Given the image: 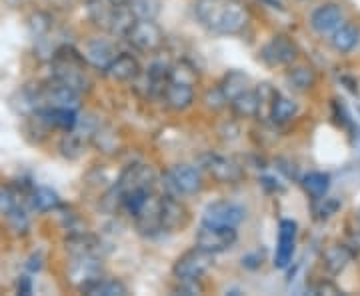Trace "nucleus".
Segmentation results:
<instances>
[{
    "label": "nucleus",
    "mask_w": 360,
    "mask_h": 296,
    "mask_svg": "<svg viewBox=\"0 0 360 296\" xmlns=\"http://www.w3.org/2000/svg\"><path fill=\"white\" fill-rule=\"evenodd\" d=\"M202 103L209 106L211 110H222L224 106L229 105V98H226L224 90H222L220 85H218V86H212V88H209V90L204 92Z\"/></svg>",
    "instance_id": "72a5a7b5"
},
{
    "label": "nucleus",
    "mask_w": 360,
    "mask_h": 296,
    "mask_svg": "<svg viewBox=\"0 0 360 296\" xmlns=\"http://www.w3.org/2000/svg\"><path fill=\"white\" fill-rule=\"evenodd\" d=\"M298 106L293 98L284 96V94H275L273 103H271V118L275 125H286L297 116Z\"/></svg>",
    "instance_id": "b1692460"
},
{
    "label": "nucleus",
    "mask_w": 360,
    "mask_h": 296,
    "mask_svg": "<svg viewBox=\"0 0 360 296\" xmlns=\"http://www.w3.org/2000/svg\"><path fill=\"white\" fill-rule=\"evenodd\" d=\"M248 85H251V81H248V76H246L244 72L233 70V72H229V74L224 76V81L220 83V88L224 90V94H226V98H229V103H231L238 94H242L244 90H248Z\"/></svg>",
    "instance_id": "c85d7f7f"
},
{
    "label": "nucleus",
    "mask_w": 360,
    "mask_h": 296,
    "mask_svg": "<svg viewBox=\"0 0 360 296\" xmlns=\"http://www.w3.org/2000/svg\"><path fill=\"white\" fill-rule=\"evenodd\" d=\"M32 207L41 212L52 211L54 207H59V196H56L54 191H50L46 187H41V189H36V191L32 192Z\"/></svg>",
    "instance_id": "473e14b6"
},
{
    "label": "nucleus",
    "mask_w": 360,
    "mask_h": 296,
    "mask_svg": "<svg viewBox=\"0 0 360 296\" xmlns=\"http://www.w3.org/2000/svg\"><path fill=\"white\" fill-rule=\"evenodd\" d=\"M196 19L216 34H238L248 24V8L240 0H196Z\"/></svg>",
    "instance_id": "f257e3e1"
},
{
    "label": "nucleus",
    "mask_w": 360,
    "mask_h": 296,
    "mask_svg": "<svg viewBox=\"0 0 360 296\" xmlns=\"http://www.w3.org/2000/svg\"><path fill=\"white\" fill-rule=\"evenodd\" d=\"M108 4H110V6H128L130 0H108Z\"/></svg>",
    "instance_id": "a19ab883"
},
{
    "label": "nucleus",
    "mask_w": 360,
    "mask_h": 296,
    "mask_svg": "<svg viewBox=\"0 0 360 296\" xmlns=\"http://www.w3.org/2000/svg\"><path fill=\"white\" fill-rule=\"evenodd\" d=\"M297 44L284 34H276L260 48V59L268 66H288L297 61Z\"/></svg>",
    "instance_id": "0eeeda50"
},
{
    "label": "nucleus",
    "mask_w": 360,
    "mask_h": 296,
    "mask_svg": "<svg viewBox=\"0 0 360 296\" xmlns=\"http://www.w3.org/2000/svg\"><path fill=\"white\" fill-rule=\"evenodd\" d=\"M103 273H105V266L96 254H83V256H74V262L68 268V278L72 284H76L83 290L88 284L103 278Z\"/></svg>",
    "instance_id": "423d86ee"
},
{
    "label": "nucleus",
    "mask_w": 360,
    "mask_h": 296,
    "mask_svg": "<svg viewBox=\"0 0 360 296\" xmlns=\"http://www.w3.org/2000/svg\"><path fill=\"white\" fill-rule=\"evenodd\" d=\"M90 2H92V0H90Z\"/></svg>",
    "instance_id": "a18cd8bd"
},
{
    "label": "nucleus",
    "mask_w": 360,
    "mask_h": 296,
    "mask_svg": "<svg viewBox=\"0 0 360 296\" xmlns=\"http://www.w3.org/2000/svg\"><path fill=\"white\" fill-rule=\"evenodd\" d=\"M150 194H152V191H130V192H125L123 194V209L134 218L138 212H140V209L147 204V200L150 198Z\"/></svg>",
    "instance_id": "2f4dec72"
},
{
    "label": "nucleus",
    "mask_w": 360,
    "mask_h": 296,
    "mask_svg": "<svg viewBox=\"0 0 360 296\" xmlns=\"http://www.w3.org/2000/svg\"><path fill=\"white\" fill-rule=\"evenodd\" d=\"M302 189L315 200H322L330 189V176L324 172H308L302 178Z\"/></svg>",
    "instance_id": "393cba45"
},
{
    "label": "nucleus",
    "mask_w": 360,
    "mask_h": 296,
    "mask_svg": "<svg viewBox=\"0 0 360 296\" xmlns=\"http://www.w3.org/2000/svg\"><path fill=\"white\" fill-rule=\"evenodd\" d=\"M260 105H262V98L258 90H244L242 94L231 101L233 112L240 118H253L256 114H260Z\"/></svg>",
    "instance_id": "4be33fe9"
},
{
    "label": "nucleus",
    "mask_w": 360,
    "mask_h": 296,
    "mask_svg": "<svg viewBox=\"0 0 360 296\" xmlns=\"http://www.w3.org/2000/svg\"><path fill=\"white\" fill-rule=\"evenodd\" d=\"M286 81L290 88H295L298 92H306L317 83V74L310 66H293L286 74Z\"/></svg>",
    "instance_id": "cd10ccee"
},
{
    "label": "nucleus",
    "mask_w": 360,
    "mask_h": 296,
    "mask_svg": "<svg viewBox=\"0 0 360 296\" xmlns=\"http://www.w3.org/2000/svg\"><path fill=\"white\" fill-rule=\"evenodd\" d=\"M246 216V211L231 200H218L209 204L202 212V224L207 226H224V229H236Z\"/></svg>",
    "instance_id": "39448f33"
},
{
    "label": "nucleus",
    "mask_w": 360,
    "mask_h": 296,
    "mask_svg": "<svg viewBox=\"0 0 360 296\" xmlns=\"http://www.w3.org/2000/svg\"><path fill=\"white\" fill-rule=\"evenodd\" d=\"M262 2H266V4H271L273 8H284L280 0H262Z\"/></svg>",
    "instance_id": "79ce46f5"
},
{
    "label": "nucleus",
    "mask_w": 360,
    "mask_h": 296,
    "mask_svg": "<svg viewBox=\"0 0 360 296\" xmlns=\"http://www.w3.org/2000/svg\"><path fill=\"white\" fill-rule=\"evenodd\" d=\"M127 41L140 52H156L165 44V32L154 21H142L136 19L132 28L128 30Z\"/></svg>",
    "instance_id": "20e7f679"
},
{
    "label": "nucleus",
    "mask_w": 360,
    "mask_h": 296,
    "mask_svg": "<svg viewBox=\"0 0 360 296\" xmlns=\"http://www.w3.org/2000/svg\"><path fill=\"white\" fill-rule=\"evenodd\" d=\"M134 21H136V17L132 14L130 6H112L106 30L114 36H125L127 39L128 30L132 28Z\"/></svg>",
    "instance_id": "5701e85b"
},
{
    "label": "nucleus",
    "mask_w": 360,
    "mask_h": 296,
    "mask_svg": "<svg viewBox=\"0 0 360 296\" xmlns=\"http://www.w3.org/2000/svg\"><path fill=\"white\" fill-rule=\"evenodd\" d=\"M83 56H85L86 63H90L94 68L105 70L106 66L114 61L116 50H114V46L108 43V41H105V39H94V41H88V43L85 44Z\"/></svg>",
    "instance_id": "a211bd4d"
},
{
    "label": "nucleus",
    "mask_w": 360,
    "mask_h": 296,
    "mask_svg": "<svg viewBox=\"0 0 360 296\" xmlns=\"http://www.w3.org/2000/svg\"><path fill=\"white\" fill-rule=\"evenodd\" d=\"M30 28L34 34H44L50 28V17L46 12H36L30 17Z\"/></svg>",
    "instance_id": "c9c22d12"
},
{
    "label": "nucleus",
    "mask_w": 360,
    "mask_h": 296,
    "mask_svg": "<svg viewBox=\"0 0 360 296\" xmlns=\"http://www.w3.org/2000/svg\"><path fill=\"white\" fill-rule=\"evenodd\" d=\"M160 220H162V231L176 233L187 229L191 222V212L178 200V196L167 194L160 198Z\"/></svg>",
    "instance_id": "9b49d317"
},
{
    "label": "nucleus",
    "mask_w": 360,
    "mask_h": 296,
    "mask_svg": "<svg viewBox=\"0 0 360 296\" xmlns=\"http://www.w3.org/2000/svg\"><path fill=\"white\" fill-rule=\"evenodd\" d=\"M359 43L360 28L357 24H350V22H342L339 28L332 32V39H330L332 48H335L337 52H340V54H346V52L354 50Z\"/></svg>",
    "instance_id": "412c9836"
},
{
    "label": "nucleus",
    "mask_w": 360,
    "mask_h": 296,
    "mask_svg": "<svg viewBox=\"0 0 360 296\" xmlns=\"http://www.w3.org/2000/svg\"><path fill=\"white\" fill-rule=\"evenodd\" d=\"M130 10L136 19L142 21H154L160 10H162V2L160 0H130Z\"/></svg>",
    "instance_id": "7c9ffc66"
},
{
    "label": "nucleus",
    "mask_w": 360,
    "mask_h": 296,
    "mask_svg": "<svg viewBox=\"0 0 360 296\" xmlns=\"http://www.w3.org/2000/svg\"><path fill=\"white\" fill-rule=\"evenodd\" d=\"M165 103L169 106L170 110L174 112H182L187 108H191L192 103H194V88L192 85H187V83H176V81H170L165 92Z\"/></svg>",
    "instance_id": "f3484780"
},
{
    "label": "nucleus",
    "mask_w": 360,
    "mask_h": 296,
    "mask_svg": "<svg viewBox=\"0 0 360 296\" xmlns=\"http://www.w3.org/2000/svg\"><path fill=\"white\" fill-rule=\"evenodd\" d=\"M39 120L44 123V125H48V127L63 128L66 132H70L72 128H76V125H78L74 108H50V106H44V108L39 110Z\"/></svg>",
    "instance_id": "6ab92c4d"
},
{
    "label": "nucleus",
    "mask_w": 360,
    "mask_h": 296,
    "mask_svg": "<svg viewBox=\"0 0 360 296\" xmlns=\"http://www.w3.org/2000/svg\"><path fill=\"white\" fill-rule=\"evenodd\" d=\"M352 256L354 254L350 253V249L346 244H330L322 253V264L330 275H339L348 266Z\"/></svg>",
    "instance_id": "aec40b11"
},
{
    "label": "nucleus",
    "mask_w": 360,
    "mask_h": 296,
    "mask_svg": "<svg viewBox=\"0 0 360 296\" xmlns=\"http://www.w3.org/2000/svg\"><path fill=\"white\" fill-rule=\"evenodd\" d=\"M212 256L214 254L209 253V251H204L200 246H194L182 256H178V260L172 266V273L180 282H196L211 271L212 262H214Z\"/></svg>",
    "instance_id": "f03ea898"
},
{
    "label": "nucleus",
    "mask_w": 360,
    "mask_h": 296,
    "mask_svg": "<svg viewBox=\"0 0 360 296\" xmlns=\"http://www.w3.org/2000/svg\"><path fill=\"white\" fill-rule=\"evenodd\" d=\"M262 260H264V253L255 251V253L242 256V266H246V268H258L262 264Z\"/></svg>",
    "instance_id": "e433bc0d"
},
{
    "label": "nucleus",
    "mask_w": 360,
    "mask_h": 296,
    "mask_svg": "<svg viewBox=\"0 0 360 296\" xmlns=\"http://www.w3.org/2000/svg\"><path fill=\"white\" fill-rule=\"evenodd\" d=\"M50 4H54V6H59V8H64L66 4H68V0H48Z\"/></svg>",
    "instance_id": "37998d69"
},
{
    "label": "nucleus",
    "mask_w": 360,
    "mask_h": 296,
    "mask_svg": "<svg viewBox=\"0 0 360 296\" xmlns=\"http://www.w3.org/2000/svg\"><path fill=\"white\" fill-rule=\"evenodd\" d=\"M83 293L92 296H125L128 290L120 280H114V278H98L96 282H92V284H88L86 288H83Z\"/></svg>",
    "instance_id": "bb28decb"
},
{
    "label": "nucleus",
    "mask_w": 360,
    "mask_h": 296,
    "mask_svg": "<svg viewBox=\"0 0 360 296\" xmlns=\"http://www.w3.org/2000/svg\"><path fill=\"white\" fill-rule=\"evenodd\" d=\"M66 251L72 256H83V254L98 253V240L92 234L76 233L66 240Z\"/></svg>",
    "instance_id": "a878e982"
},
{
    "label": "nucleus",
    "mask_w": 360,
    "mask_h": 296,
    "mask_svg": "<svg viewBox=\"0 0 360 296\" xmlns=\"http://www.w3.org/2000/svg\"><path fill=\"white\" fill-rule=\"evenodd\" d=\"M359 220H360V214H359Z\"/></svg>",
    "instance_id": "c03bdc74"
},
{
    "label": "nucleus",
    "mask_w": 360,
    "mask_h": 296,
    "mask_svg": "<svg viewBox=\"0 0 360 296\" xmlns=\"http://www.w3.org/2000/svg\"><path fill=\"white\" fill-rule=\"evenodd\" d=\"M238 240V234L234 229H224V226H207L202 224V229L196 233V246L209 251V253H224L229 249H233Z\"/></svg>",
    "instance_id": "6e6552de"
},
{
    "label": "nucleus",
    "mask_w": 360,
    "mask_h": 296,
    "mask_svg": "<svg viewBox=\"0 0 360 296\" xmlns=\"http://www.w3.org/2000/svg\"><path fill=\"white\" fill-rule=\"evenodd\" d=\"M202 174L200 170L189 167V165H176L162 176V187H167V191L172 196H180V194H196L202 191Z\"/></svg>",
    "instance_id": "7ed1b4c3"
},
{
    "label": "nucleus",
    "mask_w": 360,
    "mask_h": 296,
    "mask_svg": "<svg viewBox=\"0 0 360 296\" xmlns=\"http://www.w3.org/2000/svg\"><path fill=\"white\" fill-rule=\"evenodd\" d=\"M86 145L88 142H86L85 136L81 132H74V128H72L63 140H61V152H63L66 158L76 160V158H81L85 154Z\"/></svg>",
    "instance_id": "c756f323"
},
{
    "label": "nucleus",
    "mask_w": 360,
    "mask_h": 296,
    "mask_svg": "<svg viewBox=\"0 0 360 296\" xmlns=\"http://www.w3.org/2000/svg\"><path fill=\"white\" fill-rule=\"evenodd\" d=\"M317 295H339V288L330 282H320L317 288H315Z\"/></svg>",
    "instance_id": "4c0bfd02"
},
{
    "label": "nucleus",
    "mask_w": 360,
    "mask_h": 296,
    "mask_svg": "<svg viewBox=\"0 0 360 296\" xmlns=\"http://www.w3.org/2000/svg\"><path fill=\"white\" fill-rule=\"evenodd\" d=\"M36 98L44 106H50V108H78L81 106V92L72 90L70 86L63 85L54 78L50 85L43 86L39 90Z\"/></svg>",
    "instance_id": "9d476101"
},
{
    "label": "nucleus",
    "mask_w": 360,
    "mask_h": 296,
    "mask_svg": "<svg viewBox=\"0 0 360 296\" xmlns=\"http://www.w3.org/2000/svg\"><path fill=\"white\" fill-rule=\"evenodd\" d=\"M19 290L24 293V295H28L30 293V284H28V278H22V286L19 284Z\"/></svg>",
    "instance_id": "ea45409f"
},
{
    "label": "nucleus",
    "mask_w": 360,
    "mask_h": 296,
    "mask_svg": "<svg viewBox=\"0 0 360 296\" xmlns=\"http://www.w3.org/2000/svg\"><path fill=\"white\" fill-rule=\"evenodd\" d=\"M342 21H344V14L339 4L326 2L310 14V28L320 36H326V34H332L342 24Z\"/></svg>",
    "instance_id": "4468645a"
},
{
    "label": "nucleus",
    "mask_w": 360,
    "mask_h": 296,
    "mask_svg": "<svg viewBox=\"0 0 360 296\" xmlns=\"http://www.w3.org/2000/svg\"><path fill=\"white\" fill-rule=\"evenodd\" d=\"M202 167L220 184H234V182L242 180V176H244V170L238 162H234L233 158L220 156V154H207L202 158Z\"/></svg>",
    "instance_id": "1a4fd4ad"
},
{
    "label": "nucleus",
    "mask_w": 360,
    "mask_h": 296,
    "mask_svg": "<svg viewBox=\"0 0 360 296\" xmlns=\"http://www.w3.org/2000/svg\"><path fill=\"white\" fill-rule=\"evenodd\" d=\"M136 231L145 236H156L162 233V220H160V198L152 196L147 200V204L134 216Z\"/></svg>",
    "instance_id": "2eb2a0df"
},
{
    "label": "nucleus",
    "mask_w": 360,
    "mask_h": 296,
    "mask_svg": "<svg viewBox=\"0 0 360 296\" xmlns=\"http://www.w3.org/2000/svg\"><path fill=\"white\" fill-rule=\"evenodd\" d=\"M19 209V198H17V192L8 187H0V212L4 214H10L12 211Z\"/></svg>",
    "instance_id": "f704fd0d"
},
{
    "label": "nucleus",
    "mask_w": 360,
    "mask_h": 296,
    "mask_svg": "<svg viewBox=\"0 0 360 296\" xmlns=\"http://www.w3.org/2000/svg\"><path fill=\"white\" fill-rule=\"evenodd\" d=\"M105 74L116 83H132L142 74V68L132 54L123 52V54H116L114 61L106 66Z\"/></svg>",
    "instance_id": "dca6fc26"
},
{
    "label": "nucleus",
    "mask_w": 360,
    "mask_h": 296,
    "mask_svg": "<svg viewBox=\"0 0 360 296\" xmlns=\"http://www.w3.org/2000/svg\"><path fill=\"white\" fill-rule=\"evenodd\" d=\"M297 246V222L295 220H280L278 224V242H276L275 266L286 268L293 260Z\"/></svg>",
    "instance_id": "ddd939ff"
},
{
    "label": "nucleus",
    "mask_w": 360,
    "mask_h": 296,
    "mask_svg": "<svg viewBox=\"0 0 360 296\" xmlns=\"http://www.w3.org/2000/svg\"><path fill=\"white\" fill-rule=\"evenodd\" d=\"M346 246L350 249V253H352V254H360V229H359V231H354V234H352V236L348 238Z\"/></svg>",
    "instance_id": "58836bf2"
},
{
    "label": "nucleus",
    "mask_w": 360,
    "mask_h": 296,
    "mask_svg": "<svg viewBox=\"0 0 360 296\" xmlns=\"http://www.w3.org/2000/svg\"><path fill=\"white\" fill-rule=\"evenodd\" d=\"M154 180L156 174L149 165H130L123 170L120 178L116 180V189L120 194L130 191H152Z\"/></svg>",
    "instance_id": "f8f14e48"
}]
</instances>
